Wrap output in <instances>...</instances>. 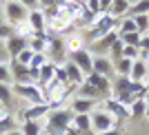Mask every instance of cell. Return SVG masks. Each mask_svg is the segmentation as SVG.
I'll list each match as a JSON object with an SVG mask.
<instances>
[{"instance_id": "cell-33", "label": "cell", "mask_w": 149, "mask_h": 135, "mask_svg": "<svg viewBox=\"0 0 149 135\" xmlns=\"http://www.w3.org/2000/svg\"><path fill=\"white\" fill-rule=\"evenodd\" d=\"M118 38L125 47H138L140 44V33H120Z\"/></svg>"}, {"instance_id": "cell-9", "label": "cell", "mask_w": 149, "mask_h": 135, "mask_svg": "<svg viewBox=\"0 0 149 135\" xmlns=\"http://www.w3.org/2000/svg\"><path fill=\"white\" fill-rule=\"evenodd\" d=\"M85 82H87V84H91L93 89L102 95V100L111 98V78H102V75L91 73V75H87V78H85Z\"/></svg>"}, {"instance_id": "cell-13", "label": "cell", "mask_w": 149, "mask_h": 135, "mask_svg": "<svg viewBox=\"0 0 149 135\" xmlns=\"http://www.w3.org/2000/svg\"><path fill=\"white\" fill-rule=\"evenodd\" d=\"M93 73L102 78H111L113 73V62L107 55H93Z\"/></svg>"}, {"instance_id": "cell-43", "label": "cell", "mask_w": 149, "mask_h": 135, "mask_svg": "<svg viewBox=\"0 0 149 135\" xmlns=\"http://www.w3.org/2000/svg\"><path fill=\"white\" fill-rule=\"evenodd\" d=\"M145 86H147V91H149V75H147V80H145Z\"/></svg>"}, {"instance_id": "cell-42", "label": "cell", "mask_w": 149, "mask_h": 135, "mask_svg": "<svg viewBox=\"0 0 149 135\" xmlns=\"http://www.w3.org/2000/svg\"><path fill=\"white\" fill-rule=\"evenodd\" d=\"M145 102H147V106H149V91H147V95H145Z\"/></svg>"}, {"instance_id": "cell-27", "label": "cell", "mask_w": 149, "mask_h": 135, "mask_svg": "<svg viewBox=\"0 0 149 135\" xmlns=\"http://www.w3.org/2000/svg\"><path fill=\"white\" fill-rule=\"evenodd\" d=\"M145 113H147V102H145V100H136V102L129 106V117L131 120L145 117Z\"/></svg>"}, {"instance_id": "cell-44", "label": "cell", "mask_w": 149, "mask_h": 135, "mask_svg": "<svg viewBox=\"0 0 149 135\" xmlns=\"http://www.w3.org/2000/svg\"><path fill=\"white\" fill-rule=\"evenodd\" d=\"M145 117H149V106H147V113H145Z\"/></svg>"}, {"instance_id": "cell-5", "label": "cell", "mask_w": 149, "mask_h": 135, "mask_svg": "<svg viewBox=\"0 0 149 135\" xmlns=\"http://www.w3.org/2000/svg\"><path fill=\"white\" fill-rule=\"evenodd\" d=\"M89 117H91V133H93V135L118 129V122H116V120H113V117L109 115L102 106H98L93 113H89Z\"/></svg>"}, {"instance_id": "cell-39", "label": "cell", "mask_w": 149, "mask_h": 135, "mask_svg": "<svg viewBox=\"0 0 149 135\" xmlns=\"http://www.w3.org/2000/svg\"><path fill=\"white\" fill-rule=\"evenodd\" d=\"M62 135H80V133H78V131H76L74 126H69V129L65 131V133H62Z\"/></svg>"}, {"instance_id": "cell-41", "label": "cell", "mask_w": 149, "mask_h": 135, "mask_svg": "<svg viewBox=\"0 0 149 135\" xmlns=\"http://www.w3.org/2000/svg\"><path fill=\"white\" fill-rule=\"evenodd\" d=\"M0 22H5V16H2V5H0Z\"/></svg>"}, {"instance_id": "cell-2", "label": "cell", "mask_w": 149, "mask_h": 135, "mask_svg": "<svg viewBox=\"0 0 149 135\" xmlns=\"http://www.w3.org/2000/svg\"><path fill=\"white\" fill-rule=\"evenodd\" d=\"M111 31H118V20H113L109 13H105V16H98V18L89 25L85 40H87V42H96V40L105 38L107 33H111Z\"/></svg>"}, {"instance_id": "cell-26", "label": "cell", "mask_w": 149, "mask_h": 135, "mask_svg": "<svg viewBox=\"0 0 149 135\" xmlns=\"http://www.w3.org/2000/svg\"><path fill=\"white\" fill-rule=\"evenodd\" d=\"M13 102V91H11V84H0V104L2 109H9Z\"/></svg>"}, {"instance_id": "cell-30", "label": "cell", "mask_w": 149, "mask_h": 135, "mask_svg": "<svg viewBox=\"0 0 149 135\" xmlns=\"http://www.w3.org/2000/svg\"><path fill=\"white\" fill-rule=\"evenodd\" d=\"M11 67L9 60H0V84H11Z\"/></svg>"}, {"instance_id": "cell-25", "label": "cell", "mask_w": 149, "mask_h": 135, "mask_svg": "<svg viewBox=\"0 0 149 135\" xmlns=\"http://www.w3.org/2000/svg\"><path fill=\"white\" fill-rule=\"evenodd\" d=\"M129 16H149V0H131Z\"/></svg>"}, {"instance_id": "cell-29", "label": "cell", "mask_w": 149, "mask_h": 135, "mask_svg": "<svg viewBox=\"0 0 149 135\" xmlns=\"http://www.w3.org/2000/svg\"><path fill=\"white\" fill-rule=\"evenodd\" d=\"M22 135H42V124L40 122H22Z\"/></svg>"}, {"instance_id": "cell-14", "label": "cell", "mask_w": 149, "mask_h": 135, "mask_svg": "<svg viewBox=\"0 0 149 135\" xmlns=\"http://www.w3.org/2000/svg\"><path fill=\"white\" fill-rule=\"evenodd\" d=\"M118 40V31H111V33H107L105 38H100L96 42H91V49L96 51V55H107L109 49H111V44Z\"/></svg>"}, {"instance_id": "cell-4", "label": "cell", "mask_w": 149, "mask_h": 135, "mask_svg": "<svg viewBox=\"0 0 149 135\" xmlns=\"http://www.w3.org/2000/svg\"><path fill=\"white\" fill-rule=\"evenodd\" d=\"M2 16H5L7 25L16 27L18 22L27 20L29 7H27V2H22V0H7V2H2Z\"/></svg>"}, {"instance_id": "cell-35", "label": "cell", "mask_w": 149, "mask_h": 135, "mask_svg": "<svg viewBox=\"0 0 149 135\" xmlns=\"http://www.w3.org/2000/svg\"><path fill=\"white\" fill-rule=\"evenodd\" d=\"M31 58H33V51H31L29 47H27L25 51H20V55H18V58H16V62H18V64H22V67H29Z\"/></svg>"}, {"instance_id": "cell-17", "label": "cell", "mask_w": 149, "mask_h": 135, "mask_svg": "<svg viewBox=\"0 0 149 135\" xmlns=\"http://www.w3.org/2000/svg\"><path fill=\"white\" fill-rule=\"evenodd\" d=\"M129 7L131 0H111V7H109V16L113 20H123L129 16Z\"/></svg>"}, {"instance_id": "cell-23", "label": "cell", "mask_w": 149, "mask_h": 135, "mask_svg": "<svg viewBox=\"0 0 149 135\" xmlns=\"http://www.w3.org/2000/svg\"><path fill=\"white\" fill-rule=\"evenodd\" d=\"M18 117H13L11 113H7V115L0 117V135H7V133H11V131H16L18 126Z\"/></svg>"}, {"instance_id": "cell-40", "label": "cell", "mask_w": 149, "mask_h": 135, "mask_svg": "<svg viewBox=\"0 0 149 135\" xmlns=\"http://www.w3.org/2000/svg\"><path fill=\"white\" fill-rule=\"evenodd\" d=\"M7 135H22V133H20V129H16V131H11V133H7Z\"/></svg>"}, {"instance_id": "cell-20", "label": "cell", "mask_w": 149, "mask_h": 135, "mask_svg": "<svg viewBox=\"0 0 149 135\" xmlns=\"http://www.w3.org/2000/svg\"><path fill=\"white\" fill-rule=\"evenodd\" d=\"M65 47H67V55L76 53V51H80V49H85V36H80V33L69 36L67 40H65Z\"/></svg>"}, {"instance_id": "cell-34", "label": "cell", "mask_w": 149, "mask_h": 135, "mask_svg": "<svg viewBox=\"0 0 149 135\" xmlns=\"http://www.w3.org/2000/svg\"><path fill=\"white\" fill-rule=\"evenodd\" d=\"M47 62H49L47 53H33V58H31V62H29V69H36V71H40V69H42Z\"/></svg>"}, {"instance_id": "cell-28", "label": "cell", "mask_w": 149, "mask_h": 135, "mask_svg": "<svg viewBox=\"0 0 149 135\" xmlns=\"http://www.w3.org/2000/svg\"><path fill=\"white\" fill-rule=\"evenodd\" d=\"M120 33H138V31H136V22H134L131 16L118 20V36H120Z\"/></svg>"}, {"instance_id": "cell-11", "label": "cell", "mask_w": 149, "mask_h": 135, "mask_svg": "<svg viewBox=\"0 0 149 135\" xmlns=\"http://www.w3.org/2000/svg\"><path fill=\"white\" fill-rule=\"evenodd\" d=\"M54 109L51 104H33L22 111V122H40V117H47V113Z\"/></svg>"}, {"instance_id": "cell-1", "label": "cell", "mask_w": 149, "mask_h": 135, "mask_svg": "<svg viewBox=\"0 0 149 135\" xmlns=\"http://www.w3.org/2000/svg\"><path fill=\"white\" fill-rule=\"evenodd\" d=\"M74 122V111L69 106H56L51 109L45 117V126H42V133L47 135H62L65 131L71 126Z\"/></svg>"}, {"instance_id": "cell-24", "label": "cell", "mask_w": 149, "mask_h": 135, "mask_svg": "<svg viewBox=\"0 0 149 135\" xmlns=\"http://www.w3.org/2000/svg\"><path fill=\"white\" fill-rule=\"evenodd\" d=\"M13 33H16L18 38H25V40H31L36 31H33V27L29 25V20H22V22H18V25L13 27Z\"/></svg>"}, {"instance_id": "cell-3", "label": "cell", "mask_w": 149, "mask_h": 135, "mask_svg": "<svg viewBox=\"0 0 149 135\" xmlns=\"http://www.w3.org/2000/svg\"><path fill=\"white\" fill-rule=\"evenodd\" d=\"M11 91H13L16 98L29 102V106H33V104H47L45 91L36 84V82H31V84H11Z\"/></svg>"}, {"instance_id": "cell-21", "label": "cell", "mask_w": 149, "mask_h": 135, "mask_svg": "<svg viewBox=\"0 0 149 135\" xmlns=\"http://www.w3.org/2000/svg\"><path fill=\"white\" fill-rule=\"evenodd\" d=\"M131 67H134V60H127V58H120V60L113 62V73L118 78H129Z\"/></svg>"}, {"instance_id": "cell-7", "label": "cell", "mask_w": 149, "mask_h": 135, "mask_svg": "<svg viewBox=\"0 0 149 135\" xmlns=\"http://www.w3.org/2000/svg\"><path fill=\"white\" fill-rule=\"evenodd\" d=\"M69 62H74L76 67L85 73V78L93 73V53L87 49V47L80 49V51H76V53H71V55H69Z\"/></svg>"}, {"instance_id": "cell-19", "label": "cell", "mask_w": 149, "mask_h": 135, "mask_svg": "<svg viewBox=\"0 0 149 135\" xmlns=\"http://www.w3.org/2000/svg\"><path fill=\"white\" fill-rule=\"evenodd\" d=\"M71 126H74L80 135H93L91 133V117H89V115H74Z\"/></svg>"}, {"instance_id": "cell-10", "label": "cell", "mask_w": 149, "mask_h": 135, "mask_svg": "<svg viewBox=\"0 0 149 135\" xmlns=\"http://www.w3.org/2000/svg\"><path fill=\"white\" fill-rule=\"evenodd\" d=\"M98 106H100V102H96V100H87V98H78V95H76V98L71 100L69 109L74 111V115H89V113H93Z\"/></svg>"}, {"instance_id": "cell-15", "label": "cell", "mask_w": 149, "mask_h": 135, "mask_svg": "<svg viewBox=\"0 0 149 135\" xmlns=\"http://www.w3.org/2000/svg\"><path fill=\"white\" fill-rule=\"evenodd\" d=\"M62 69H65V75H67V82L71 86H76V89H78V86L82 84V82H85V73H82L80 69L76 67L74 62H65V64H62Z\"/></svg>"}, {"instance_id": "cell-45", "label": "cell", "mask_w": 149, "mask_h": 135, "mask_svg": "<svg viewBox=\"0 0 149 135\" xmlns=\"http://www.w3.org/2000/svg\"><path fill=\"white\" fill-rule=\"evenodd\" d=\"M42 135H47V133H42Z\"/></svg>"}, {"instance_id": "cell-32", "label": "cell", "mask_w": 149, "mask_h": 135, "mask_svg": "<svg viewBox=\"0 0 149 135\" xmlns=\"http://www.w3.org/2000/svg\"><path fill=\"white\" fill-rule=\"evenodd\" d=\"M123 49H125V44L120 42V38H118V40H116V42L111 44V49H109V53H107V58H109V60H111V62L120 60V58H123Z\"/></svg>"}, {"instance_id": "cell-36", "label": "cell", "mask_w": 149, "mask_h": 135, "mask_svg": "<svg viewBox=\"0 0 149 135\" xmlns=\"http://www.w3.org/2000/svg\"><path fill=\"white\" fill-rule=\"evenodd\" d=\"M13 36V27L7 22H0V40H9Z\"/></svg>"}, {"instance_id": "cell-22", "label": "cell", "mask_w": 149, "mask_h": 135, "mask_svg": "<svg viewBox=\"0 0 149 135\" xmlns=\"http://www.w3.org/2000/svg\"><path fill=\"white\" fill-rule=\"evenodd\" d=\"M78 98H87V100H96V102H102V95H100V93L96 91L91 84H87V82H82V84L78 86Z\"/></svg>"}, {"instance_id": "cell-12", "label": "cell", "mask_w": 149, "mask_h": 135, "mask_svg": "<svg viewBox=\"0 0 149 135\" xmlns=\"http://www.w3.org/2000/svg\"><path fill=\"white\" fill-rule=\"evenodd\" d=\"M27 47H29V40H25V38H18L16 33H13L9 40H5V51H7V55L11 58V60H16L20 55V51H25Z\"/></svg>"}, {"instance_id": "cell-8", "label": "cell", "mask_w": 149, "mask_h": 135, "mask_svg": "<svg viewBox=\"0 0 149 135\" xmlns=\"http://www.w3.org/2000/svg\"><path fill=\"white\" fill-rule=\"evenodd\" d=\"M102 109L109 113V115L116 120V122H123V120H131L129 117V106H125V104H120L116 98H107V100H102Z\"/></svg>"}, {"instance_id": "cell-16", "label": "cell", "mask_w": 149, "mask_h": 135, "mask_svg": "<svg viewBox=\"0 0 149 135\" xmlns=\"http://www.w3.org/2000/svg\"><path fill=\"white\" fill-rule=\"evenodd\" d=\"M27 20H29V25L33 27V31H36V33H47V20H45L42 11H40V7H33V9H29V16H27Z\"/></svg>"}, {"instance_id": "cell-37", "label": "cell", "mask_w": 149, "mask_h": 135, "mask_svg": "<svg viewBox=\"0 0 149 135\" xmlns=\"http://www.w3.org/2000/svg\"><path fill=\"white\" fill-rule=\"evenodd\" d=\"M138 49H140V53H149V33L140 36V44H138Z\"/></svg>"}, {"instance_id": "cell-18", "label": "cell", "mask_w": 149, "mask_h": 135, "mask_svg": "<svg viewBox=\"0 0 149 135\" xmlns=\"http://www.w3.org/2000/svg\"><path fill=\"white\" fill-rule=\"evenodd\" d=\"M149 75V67L145 64L143 60H136L134 67H131V73H129V80L131 82H145Z\"/></svg>"}, {"instance_id": "cell-38", "label": "cell", "mask_w": 149, "mask_h": 135, "mask_svg": "<svg viewBox=\"0 0 149 135\" xmlns=\"http://www.w3.org/2000/svg\"><path fill=\"white\" fill-rule=\"evenodd\" d=\"M98 135H123L120 129H113V131H107V133H98Z\"/></svg>"}, {"instance_id": "cell-31", "label": "cell", "mask_w": 149, "mask_h": 135, "mask_svg": "<svg viewBox=\"0 0 149 135\" xmlns=\"http://www.w3.org/2000/svg\"><path fill=\"white\" fill-rule=\"evenodd\" d=\"M131 18H134V22H136V31L140 33V36L149 33V16H131Z\"/></svg>"}, {"instance_id": "cell-6", "label": "cell", "mask_w": 149, "mask_h": 135, "mask_svg": "<svg viewBox=\"0 0 149 135\" xmlns=\"http://www.w3.org/2000/svg\"><path fill=\"white\" fill-rule=\"evenodd\" d=\"M47 36H49V33H47ZM47 58H49V62H54L58 67H62V64L69 60L67 58V47H65V40H62V38L49 36V40H47Z\"/></svg>"}]
</instances>
